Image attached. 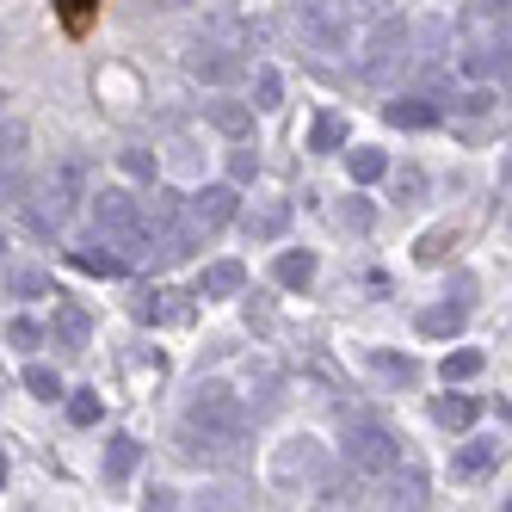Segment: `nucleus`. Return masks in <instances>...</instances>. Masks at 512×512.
<instances>
[{"mask_svg":"<svg viewBox=\"0 0 512 512\" xmlns=\"http://www.w3.org/2000/svg\"><path fill=\"white\" fill-rule=\"evenodd\" d=\"M93 229L112 241V247H124V266L130 260H149V223H142V204L124 186H105L93 198Z\"/></svg>","mask_w":512,"mask_h":512,"instance_id":"f257e3e1","label":"nucleus"},{"mask_svg":"<svg viewBox=\"0 0 512 512\" xmlns=\"http://www.w3.org/2000/svg\"><path fill=\"white\" fill-rule=\"evenodd\" d=\"M408 50H414L408 19L383 13V19L371 25V38H364V50H358V75L371 81V87H389V81L401 75V68H408Z\"/></svg>","mask_w":512,"mask_h":512,"instance_id":"f03ea898","label":"nucleus"},{"mask_svg":"<svg viewBox=\"0 0 512 512\" xmlns=\"http://www.w3.org/2000/svg\"><path fill=\"white\" fill-rule=\"evenodd\" d=\"M340 451H346L352 475H364V482H383L389 469H401V438L383 420H346Z\"/></svg>","mask_w":512,"mask_h":512,"instance_id":"7ed1b4c3","label":"nucleus"},{"mask_svg":"<svg viewBox=\"0 0 512 512\" xmlns=\"http://www.w3.org/2000/svg\"><path fill=\"white\" fill-rule=\"evenodd\" d=\"M297 31H303L309 50H346L352 44L346 0H297Z\"/></svg>","mask_w":512,"mask_h":512,"instance_id":"20e7f679","label":"nucleus"},{"mask_svg":"<svg viewBox=\"0 0 512 512\" xmlns=\"http://www.w3.org/2000/svg\"><path fill=\"white\" fill-rule=\"evenodd\" d=\"M463 75L475 81V87H488V81H506V25H494V31H475V38L463 44Z\"/></svg>","mask_w":512,"mask_h":512,"instance_id":"39448f33","label":"nucleus"},{"mask_svg":"<svg viewBox=\"0 0 512 512\" xmlns=\"http://www.w3.org/2000/svg\"><path fill=\"white\" fill-rule=\"evenodd\" d=\"M186 420L192 426H210V432H241V401L223 383H198L192 401H186Z\"/></svg>","mask_w":512,"mask_h":512,"instance_id":"423d86ee","label":"nucleus"},{"mask_svg":"<svg viewBox=\"0 0 512 512\" xmlns=\"http://www.w3.org/2000/svg\"><path fill=\"white\" fill-rule=\"evenodd\" d=\"M235 451H241V432H210V426H179V457L186 463H204V469H223V463H235Z\"/></svg>","mask_w":512,"mask_h":512,"instance_id":"0eeeda50","label":"nucleus"},{"mask_svg":"<svg viewBox=\"0 0 512 512\" xmlns=\"http://www.w3.org/2000/svg\"><path fill=\"white\" fill-rule=\"evenodd\" d=\"M186 75H192V81H204V87H229V81H241V75H247V62H241L235 50H223V44L198 38V44L186 50Z\"/></svg>","mask_w":512,"mask_h":512,"instance_id":"6e6552de","label":"nucleus"},{"mask_svg":"<svg viewBox=\"0 0 512 512\" xmlns=\"http://www.w3.org/2000/svg\"><path fill=\"white\" fill-rule=\"evenodd\" d=\"M272 475L278 482H327V451L315 438H290V445H278V457H272Z\"/></svg>","mask_w":512,"mask_h":512,"instance_id":"1a4fd4ad","label":"nucleus"},{"mask_svg":"<svg viewBox=\"0 0 512 512\" xmlns=\"http://www.w3.org/2000/svg\"><path fill=\"white\" fill-rule=\"evenodd\" d=\"M235 210H241V198H235V186H204L192 204H186V223L198 229V235H210V229H223V223H235Z\"/></svg>","mask_w":512,"mask_h":512,"instance_id":"9d476101","label":"nucleus"},{"mask_svg":"<svg viewBox=\"0 0 512 512\" xmlns=\"http://www.w3.org/2000/svg\"><path fill=\"white\" fill-rule=\"evenodd\" d=\"M383 118H389L395 130H432V124H438V99H432V93H401V99L383 105Z\"/></svg>","mask_w":512,"mask_h":512,"instance_id":"9b49d317","label":"nucleus"},{"mask_svg":"<svg viewBox=\"0 0 512 512\" xmlns=\"http://www.w3.org/2000/svg\"><path fill=\"white\" fill-rule=\"evenodd\" d=\"M50 334H56V346L81 352V346H87V334H93V321H87V309H81V303H56V321H50Z\"/></svg>","mask_w":512,"mask_h":512,"instance_id":"f8f14e48","label":"nucleus"},{"mask_svg":"<svg viewBox=\"0 0 512 512\" xmlns=\"http://www.w3.org/2000/svg\"><path fill=\"white\" fill-rule=\"evenodd\" d=\"M284 229H290V204L272 198V204H253V210H247V235H253V241H278Z\"/></svg>","mask_w":512,"mask_h":512,"instance_id":"ddd939ff","label":"nucleus"},{"mask_svg":"<svg viewBox=\"0 0 512 512\" xmlns=\"http://www.w3.org/2000/svg\"><path fill=\"white\" fill-rule=\"evenodd\" d=\"M475 414H482V401H475V395H438V401H432V420L451 426V432L475 426Z\"/></svg>","mask_w":512,"mask_h":512,"instance_id":"4468645a","label":"nucleus"},{"mask_svg":"<svg viewBox=\"0 0 512 512\" xmlns=\"http://www.w3.org/2000/svg\"><path fill=\"white\" fill-rule=\"evenodd\" d=\"M494 457H500V438H469V445L457 451V475H463V482H469V475H488L494 469Z\"/></svg>","mask_w":512,"mask_h":512,"instance_id":"2eb2a0df","label":"nucleus"},{"mask_svg":"<svg viewBox=\"0 0 512 512\" xmlns=\"http://www.w3.org/2000/svg\"><path fill=\"white\" fill-rule=\"evenodd\" d=\"M136 457H142V445L130 432H118V438H105V482H124V475L136 469Z\"/></svg>","mask_w":512,"mask_h":512,"instance_id":"dca6fc26","label":"nucleus"},{"mask_svg":"<svg viewBox=\"0 0 512 512\" xmlns=\"http://www.w3.org/2000/svg\"><path fill=\"white\" fill-rule=\"evenodd\" d=\"M75 266H81V272H93V278H124V272H130V266H124V253H105L99 241L75 247Z\"/></svg>","mask_w":512,"mask_h":512,"instance_id":"f3484780","label":"nucleus"},{"mask_svg":"<svg viewBox=\"0 0 512 512\" xmlns=\"http://www.w3.org/2000/svg\"><path fill=\"white\" fill-rule=\"evenodd\" d=\"M241 284H247V266H241V260H216V266H204V297H235Z\"/></svg>","mask_w":512,"mask_h":512,"instance_id":"a211bd4d","label":"nucleus"},{"mask_svg":"<svg viewBox=\"0 0 512 512\" xmlns=\"http://www.w3.org/2000/svg\"><path fill=\"white\" fill-rule=\"evenodd\" d=\"M457 327H463V303H432V309H420V334H432V340L457 334Z\"/></svg>","mask_w":512,"mask_h":512,"instance_id":"6ab92c4d","label":"nucleus"},{"mask_svg":"<svg viewBox=\"0 0 512 512\" xmlns=\"http://www.w3.org/2000/svg\"><path fill=\"white\" fill-rule=\"evenodd\" d=\"M340 142H346V118H340V112H321V118H315V130H309V149L334 155Z\"/></svg>","mask_w":512,"mask_h":512,"instance_id":"aec40b11","label":"nucleus"},{"mask_svg":"<svg viewBox=\"0 0 512 512\" xmlns=\"http://www.w3.org/2000/svg\"><path fill=\"white\" fill-rule=\"evenodd\" d=\"M210 124H216V130H229V136H247L253 112H247V105H235V99H216V105H210Z\"/></svg>","mask_w":512,"mask_h":512,"instance_id":"412c9836","label":"nucleus"},{"mask_svg":"<svg viewBox=\"0 0 512 512\" xmlns=\"http://www.w3.org/2000/svg\"><path fill=\"white\" fill-rule=\"evenodd\" d=\"M315 278V260H309V253H278V284L284 290H303Z\"/></svg>","mask_w":512,"mask_h":512,"instance_id":"4be33fe9","label":"nucleus"},{"mask_svg":"<svg viewBox=\"0 0 512 512\" xmlns=\"http://www.w3.org/2000/svg\"><path fill=\"white\" fill-rule=\"evenodd\" d=\"M253 105H260V112H278V105H284V81H278V68H260V75H253Z\"/></svg>","mask_w":512,"mask_h":512,"instance_id":"5701e85b","label":"nucleus"},{"mask_svg":"<svg viewBox=\"0 0 512 512\" xmlns=\"http://www.w3.org/2000/svg\"><path fill=\"white\" fill-rule=\"evenodd\" d=\"M192 512H247V500H241V488H229V482H223V488H204Z\"/></svg>","mask_w":512,"mask_h":512,"instance_id":"b1692460","label":"nucleus"},{"mask_svg":"<svg viewBox=\"0 0 512 512\" xmlns=\"http://www.w3.org/2000/svg\"><path fill=\"white\" fill-rule=\"evenodd\" d=\"M383 173H389L383 149H352V179H358V186H371V179H383Z\"/></svg>","mask_w":512,"mask_h":512,"instance_id":"393cba45","label":"nucleus"},{"mask_svg":"<svg viewBox=\"0 0 512 512\" xmlns=\"http://www.w3.org/2000/svg\"><path fill=\"white\" fill-rule=\"evenodd\" d=\"M19 155H25V130H19L13 118H0V173L19 167Z\"/></svg>","mask_w":512,"mask_h":512,"instance_id":"a878e982","label":"nucleus"},{"mask_svg":"<svg viewBox=\"0 0 512 512\" xmlns=\"http://www.w3.org/2000/svg\"><path fill=\"white\" fill-rule=\"evenodd\" d=\"M389 192H395V204H414V198L426 192V173H420V167H401V173H389Z\"/></svg>","mask_w":512,"mask_h":512,"instance_id":"bb28decb","label":"nucleus"},{"mask_svg":"<svg viewBox=\"0 0 512 512\" xmlns=\"http://www.w3.org/2000/svg\"><path fill=\"white\" fill-rule=\"evenodd\" d=\"M25 389L38 395V401H56V395H62V383H56L50 364H25Z\"/></svg>","mask_w":512,"mask_h":512,"instance_id":"cd10ccee","label":"nucleus"},{"mask_svg":"<svg viewBox=\"0 0 512 512\" xmlns=\"http://www.w3.org/2000/svg\"><path fill=\"white\" fill-rule=\"evenodd\" d=\"M7 290H13V297H44L50 278H44V272H31V266H19V272H7Z\"/></svg>","mask_w":512,"mask_h":512,"instance_id":"c85d7f7f","label":"nucleus"},{"mask_svg":"<svg viewBox=\"0 0 512 512\" xmlns=\"http://www.w3.org/2000/svg\"><path fill=\"white\" fill-rule=\"evenodd\" d=\"M93 7H99V0H56V13H62L68 31H87L93 25Z\"/></svg>","mask_w":512,"mask_h":512,"instance_id":"c756f323","label":"nucleus"},{"mask_svg":"<svg viewBox=\"0 0 512 512\" xmlns=\"http://www.w3.org/2000/svg\"><path fill=\"white\" fill-rule=\"evenodd\" d=\"M38 340H44V327H38V321H25V315H13V321H7V346L31 352V346H38Z\"/></svg>","mask_w":512,"mask_h":512,"instance_id":"7c9ffc66","label":"nucleus"},{"mask_svg":"<svg viewBox=\"0 0 512 512\" xmlns=\"http://www.w3.org/2000/svg\"><path fill=\"white\" fill-rule=\"evenodd\" d=\"M475 371H482V352H451L445 358V383H469Z\"/></svg>","mask_w":512,"mask_h":512,"instance_id":"2f4dec72","label":"nucleus"},{"mask_svg":"<svg viewBox=\"0 0 512 512\" xmlns=\"http://www.w3.org/2000/svg\"><path fill=\"white\" fill-rule=\"evenodd\" d=\"M457 112H463V118L494 112V87H469V93H457Z\"/></svg>","mask_w":512,"mask_h":512,"instance_id":"473e14b6","label":"nucleus"},{"mask_svg":"<svg viewBox=\"0 0 512 512\" xmlns=\"http://www.w3.org/2000/svg\"><path fill=\"white\" fill-rule=\"evenodd\" d=\"M371 364L383 377H395V383H414V358H395V352H371Z\"/></svg>","mask_w":512,"mask_h":512,"instance_id":"72a5a7b5","label":"nucleus"},{"mask_svg":"<svg viewBox=\"0 0 512 512\" xmlns=\"http://www.w3.org/2000/svg\"><path fill=\"white\" fill-rule=\"evenodd\" d=\"M68 420H75V426H93V420H99V395H87V389H81L75 401H68Z\"/></svg>","mask_w":512,"mask_h":512,"instance_id":"f704fd0d","label":"nucleus"},{"mask_svg":"<svg viewBox=\"0 0 512 512\" xmlns=\"http://www.w3.org/2000/svg\"><path fill=\"white\" fill-rule=\"evenodd\" d=\"M253 173H260V155H253V149H235V155H229V179H253Z\"/></svg>","mask_w":512,"mask_h":512,"instance_id":"c9c22d12","label":"nucleus"},{"mask_svg":"<svg viewBox=\"0 0 512 512\" xmlns=\"http://www.w3.org/2000/svg\"><path fill=\"white\" fill-rule=\"evenodd\" d=\"M124 173H136V179H155V161H149V149H124Z\"/></svg>","mask_w":512,"mask_h":512,"instance_id":"e433bc0d","label":"nucleus"},{"mask_svg":"<svg viewBox=\"0 0 512 512\" xmlns=\"http://www.w3.org/2000/svg\"><path fill=\"white\" fill-rule=\"evenodd\" d=\"M346 13H352V19H371V25H377V19L389 13V0H346Z\"/></svg>","mask_w":512,"mask_h":512,"instance_id":"4c0bfd02","label":"nucleus"},{"mask_svg":"<svg viewBox=\"0 0 512 512\" xmlns=\"http://www.w3.org/2000/svg\"><path fill=\"white\" fill-rule=\"evenodd\" d=\"M142 506H149V512H173L179 494H173V488H149V494H142Z\"/></svg>","mask_w":512,"mask_h":512,"instance_id":"58836bf2","label":"nucleus"},{"mask_svg":"<svg viewBox=\"0 0 512 512\" xmlns=\"http://www.w3.org/2000/svg\"><path fill=\"white\" fill-rule=\"evenodd\" d=\"M445 241H451V229H432V235H426L414 253H420V260H438V253H445Z\"/></svg>","mask_w":512,"mask_h":512,"instance_id":"ea45409f","label":"nucleus"},{"mask_svg":"<svg viewBox=\"0 0 512 512\" xmlns=\"http://www.w3.org/2000/svg\"><path fill=\"white\" fill-rule=\"evenodd\" d=\"M340 223H352V229H371V210H364V204H358V198H352V204H346V210H340Z\"/></svg>","mask_w":512,"mask_h":512,"instance_id":"a19ab883","label":"nucleus"},{"mask_svg":"<svg viewBox=\"0 0 512 512\" xmlns=\"http://www.w3.org/2000/svg\"><path fill=\"white\" fill-rule=\"evenodd\" d=\"M136 315H142V321H155V315H167V303H161V297H142V303H136Z\"/></svg>","mask_w":512,"mask_h":512,"instance_id":"79ce46f5","label":"nucleus"},{"mask_svg":"<svg viewBox=\"0 0 512 512\" xmlns=\"http://www.w3.org/2000/svg\"><path fill=\"white\" fill-rule=\"evenodd\" d=\"M315 512H352V506H340V500H321V506H315Z\"/></svg>","mask_w":512,"mask_h":512,"instance_id":"37998d69","label":"nucleus"},{"mask_svg":"<svg viewBox=\"0 0 512 512\" xmlns=\"http://www.w3.org/2000/svg\"><path fill=\"white\" fill-rule=\"evenodd\" d=\"M149 7H186V0H149Z\"/></svg>","mask_w":512,"mask_h":512,"instance_id":"c03bdc74","label":"nucleus"},{"mask_svg":"<svg viewBox=\"0 0 512 512\" xmlns=\"http://www.w3.org/2000/svg\"><path fill=\"white\" fill-rule=\"evenodd\" d=\"M0 482H7V457H0Z\"/></svg>","mask_w":512,"mask_h":512,"instance_id":"a18cd8bd","label":"nucleus"},{"mask_svg":"<svg viewBox=\"0 0 512 512\" xmlns=\"http://www.w3.org/2000/svg\"><path fill=\"white\" fill-rule=\"evenodd\" d=\"M0 260H7V235H0Z\"/></svg>","mask_w":512,"mask_h":512,"instance_id":"49530a36","label":"nucleus"}]
</instances>
